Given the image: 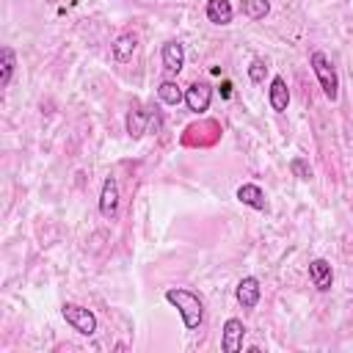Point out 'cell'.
<instances>
[{"label": "cell", "mask_w": 353, "mask_h": 353, "mask_svg": "<svg viewBox=\"0 0 353 353\" xmlns=\"http://www.w3.org/2000/svg\"><path fill=\"white\" fill-rule=\"evenodd\" d=\"M210 102H212V88L207 83H193V85L185 88V105H188V110L204 113L210 108Z\"/></svg>", "instance_id": "cell-5"}, {"label": "cell", "mask_w": 353, "mask_h": 353, "mask_svg": "<svg viewBox=\"0 0 353 353\" xmlns=\"http://www.w3.org/2000/svg\"><path fill=\"white\" fill-rule=\"evenodd\" d=\"M135 47H138V39H135V33H121V36H116V41L110 44V52H113V58L116 61H130L132 58V52H135Z\"/></svg>", "instance_id": "cell-14"}, {"label": "cell", "mask_w": 353, "mask_h": 353, "mask_svg": "<svg viewBox=\"0 0 353 353\" xmlns=\"http://www.w3.org/2000/svg\"><path fill=\"white\" fill-rule=\"evenodd\" d=\"M61 314H63V320H66L77 334H83V336H91V334L97 331V317H94V312L85 309V306L63 303V306H61Z\"/></svg>", "instance_id": "cell-3"}, {"label": "cell", "mask_w": 353, "mask_h": 353, "mask_svg": "<svg viewBox=\"0 0 353 353\" xmlns=\"http://www.w3.org/2000/svg\"><path fill=\"white\" fill-rule=\"evenodd\" d=\"M99 212H102V218H116V212H119V185H116L113 176H108V179L102 182Z\"/></svg>", "instance_id": "cell-7"}, {"label": "cell", "mask_w": 353, "mask_h": 353, "mask_svg": "<svg viewBox=\"0 0 353 353\" xmlns=\"http://www.w3.org/2000/svg\"><path fill=\"white\" fill-rule=\"evenodd\" d=\"M309 279H312V284H314L320 292L331 290V281H334L331 265H328L325 259H312V262H309Z\"/></svg>", "instance_id": "cell-9"}, {"label": "cell", "mask_w": 353, "mask_h": 353, "mask_svg": "<svg viewBox=\"0 0 353 353\" xmlns=\"http://www.w3.org/2000/svg\"><path fill=\"white\" fill-rule=\"evenodd\" d=\"M265 74H268V63H265L262 58H254L251 66H248V77H251V83H262Z\"/></svg>", "instance_id": "cell-18"}, {"label": "cell", "mask_w": 353, "mask_h": 353, "mask_svg": "<svg viewBox=\"0 0 353 353\" xmlns=\"http://www.w3.org/2000/svg\"><path fill=\"white\" fill-rule=\"evenodd\" d=\"M290 168H292V174H295L298 179H312V168H309L301 157H295V160L290 163Z\"/></svg>", "instance_id": "cell-19"}, {"label": "cell", "mask_w": 353, "mask_h": 353, "mask_svg": "<svg viewBox=\"0 0 353 353\" xmlns=\"http://www.w3.org/2000/svg\"><path fill=\"white\" fill-rule=\"evenodd\" d=\"M0 58H3V66H0V85L6 88V85L11 83V74H14L17 58H14V50H11V47H3V50H0Z\"/></svg>", "instance_id": "cell-17"}, {"label": "cell", "mask_w": 353, "mask_h": 353, "mask_svg": "<svg viewBox=\"0 0 353 353\" xmlns=\"http://www.w3.org/2000/svg\"><path fill=\"white\" fill-rule=\"evenodd\" d=\"M157 97H160L165 105H179V102H185V91H182L174 80H163V83L157 85Z\"/></svg>", "instance_id": "cell-15"}, {"label": "cell", "mask_w": 353, "mask_h": 353, "mask_svg": "<svg viewBox=\"0 0 353 353\" xmlns=\"http://www.w3.org/2000/svg\"><path fill=\"white\" fill-rule=\"evenodd\" d=\"M165 301L179 309L182 323H185L188 331H196V328L201 325V320H204V306H201V298H199L196 292L182 290V287H171V290H165Z\"/></svg>", "instance_id": "cell-1"}, {"label": "cell", "mask_w": 353, "mask_h": 353, "mask_svg": "<svg viewBox=\"0 0 353 353\" xmlns=\"http://www.w3.org/2000/svg\"><path fill=\"white\" fill-rule=\"evenodd\" d=\"M204 11H207V19L212 25H229L232 17H234V8H232L229 0H207V8Z\"/></svg>", "instance_id": "cell-11"}, {"label": "cell", "mask_w": 353, "mask_h": 353, "mask_svg": "<svg viewBox=\"0 0 353 353\" xmlns=\"http://www.w3.org/2000/svg\"><path fill=\"white\" fill-rule=\"evenodd\" d=\"M237 199H240L243 204H248L251 210H265V207H268V201H265V190H262L259 185H254V182L240 185V188H237Z\"/></svg>", "instance_id": "cell-12"}, {"label": "cell", "mask_w": 353, "mask_h": 353, "mask_svg": "<svg viewBox=\"0 0 353 353\" xmlns=\"http://www.w3.org/2000/svg\"><path fill=\"white\" fill-rule=\"evenodd\" d=\"M152 119H154V116H152L149 110H141L138 105L130 108V113H127V132H130L132 138H141V135L146 132V127H149Z\"/></svg>", "instance_id": "cell-13"}, {"label": "cell", "mask_w": 353, "mask_h": 353, "mask_svg": "<svg viewBox=\"0 0 353 353\" xmlns=\"http://www.w3.org/2000/svg\"><path fill=\"white\" fill-rule=\"evenodd\" d=\"M243 336H245V325L237 317H229L223 323V334H221V350L223 353H237L243 347Z\"/></svg>", "instance_id": "cell-4"}, {"label": "cell", "mask_w": 353, "mask_h": 353, "mask_svg": "<svg viewBox=\"0 0 353 353\" xmlns=\"http://www.w3.org/2000/svg\"><path fill=\"white\" fill-rule=\"evenodd\" d=\"M312 72L317 74L323 94L334 102V99L339 97V77H336V72H334L331 61L325 58V52H320V50H317V52H312Z\"/></svg>", "instance_id": "cell-2"}, {"label": "cell", "mask_w": 353, "mask_h": 353, "mask_svg": "<svg viewBox=\"0 0 353 353\" xmlns=\"http://www.w3.org/2000/svg\"><path fill=\"white\" fill-rule=\"evenodd\" d=\"M160 58H163V69L168 74H179L182 66H185V47L179 41H165Z\"/></svg>", "instance_id": "cell-8"}, {"label": "cell", "mask_w": 353, "mask_h": 353, "mask_svg": "<svg viewBox=\"0 0 353 353\" xmlns=\"http://www.w3.org/2000/svg\"><path fill=\"white\" fill-rule=\"evenodd\" d=\"M268 99H270V108H273L276 113H284V110H287V105H290V91H287L284 77H279V74H276V77L270 80Z\"/></svg>", "instance_id": "cell-10"}, {"label": "cell", "mask_w": 353, "mask_h": 353, "mask_svg": "<svg viewBox=\"0 0 353 353\" xmlns=\"http://www.w3.org/2000/svg\"><path fill=\"white\" fill-rule=\"evenodd\" d=\"M259 295H262V287H259V281H256L254 276H245V279L237 281L234 298H237V303H240L243 309H254V306L259 303Z\"/></svg>", "instance_id": "cell-6"}, {"label": "cell", "mask_w": 353, "mask_h": 353, "mask_svg": "<svg viewBox=\"0 0 353 353\" xmlns=\"http://www.w3.org/2000/svg\"><path fill=\"white\" fill-rule=\"evenodd\" d=\"M240 11H243V17H248V19H265L268 17V11H270V3L268 0H243L240 3Z\"/></svg>", "instance_id": "cell-16"}]
</instances>
